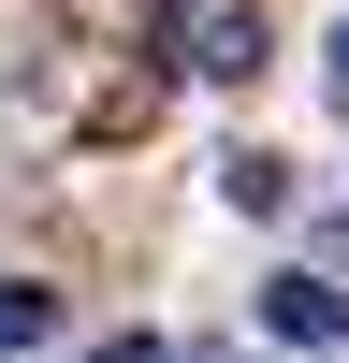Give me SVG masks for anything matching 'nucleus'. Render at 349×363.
<instances>
[{
    "mask_svg": "<svg viewBox=\"0 0 349 363\" xmlns=\"http://www.w3.org/2000/svg\"><path fill=\"white\" fill-rule=\"evenodd\" d=\"M262 335H277V349H335V335H349V291L291 262V277H262Z\"/></svg>",
    "mask_w": 349,
    "mask_h": 363,
    "instance_id": "nucleus-1",
    "label": "nucleus"
},
{
    "mask_svg": "<svg viewBox=\"0 0 349 363\" xmlns=\"http://www.w3.org/2000/svg\"><path fill=\"white\" fill-rule=\"evenodd\" d=\"M262 58H277V29H262L248 0H218V15H189V73H204V87H248Z\"/></svg>",
    "mask_w": 349,
    "mask_h": 363,
    "instance_id": "nucleus-2",
    "label": "nucleus"
},
{
    "mask_svg": "<svg viewBox=\"0 0 349 363\" xmlns=\"http://www.w3.org/2000/svg\"><path fill=\"white\" fill-rule=\"evenodd\" d=\"M218 189L248 203V218H277V203H291V160H277V145H233V160H218Z\"/></svg>",
    "mask_w": 349,
    "mask_h": 363,
    "instance_id": "nucleus-3",
    "label": "nucleus"
},
{
    "mask_svg": "<svg viewBox=\"0 0 349 363\" xmlns=\"http://www.w3.org/2000/svg\"><path fill=\"white\" fill-rule=\"evenodd\" d=\"M44 335H58V291H29V277H15V291H0V363L44 349Z\"/></svg>",
    "mask_w": 349,
    "mask_h": 363,
    "instance_id": "nucleus-4",
    "label": "nucleus"
},
{
    "mask_svg": "<svg viewBox=\"0 0 349 363\" xmlns=\"http://www.w3.org/2000/svg\"><path fill=\"white\" fill-rule=\"evenodd\" d=\"M320 87H335V102H349V15H335V44H320Z\"/></svg>",
    "mask_w": 349,
    "mask_h": 363,
    "instance_id": "nucleus-5",
    "label": "nucleus"
},
{
    "mask_svg": "<svg viewBox=\"0 0 349 363\" xmlns=\"http://www.w3.org/2000/svg\"><path fill=\"white\" fill-rule=\"evenodd\" d=\"M87 363H174V349L160 335H116V349H87Z\"/></svg>",
    "mask_w": 349,
    "mask_h": 363,
    "instance_id": "nucleus-6",
    "label": "nucleus"
}]
</instances>
